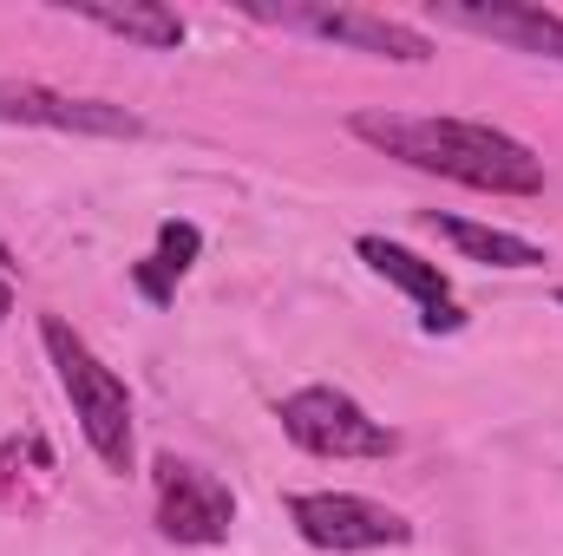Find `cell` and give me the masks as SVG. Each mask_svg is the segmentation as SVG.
<instances>
[{"label": "cell", "mask_w": 563, "mask_h": 556, "mask_svg": "<svg viewBox=\"0 0 563 556\" xmlns=\"http://www.w3.org/2000/svg\"><path fill=\"white\" fill-rule=\"evenodd\" d=\"M354 138L380 144L387 157L432 170V177H452V184H472V190H492V197H538L544 190V164L511 138V132H492V125H472V119H400V112H354L347 119Z\"/></svg>", "instance_id": "cell-1"}, {"label": "cell", "mask_w": 563, "mask_h": 556, "mask_svg": "<svg viewBox=\"0 0 563 556\" xmlns=\"http://www.w3.org/2000/svg\"><path fill=\"white\" fill-rule=\"evenodd\" d=\"M40 341H46V354H53V367H59V387H66V400H73V419H79L86 445L99 452V465H106V471H132V393H125V380H119L59 314L40 321Z\"/></svg>", "instance_id": "cell-2"}, {"label": "cell", "mask_w": 563, "mask_h": 556, "mask_svg": "<svg viewBox=\"0 0 563 556\" xmlns=\"http://www.w3.org/2000/svg\"><path fill=\"white\" fill-rule=\"evenodd\" d=\"M288 518L295 531L314 544V551L354 556V551H400L413 544V524L374 498H354V491H295L288 498Z\"/></svg>", "instance_id": "cell-3"}, {"label": "cell", "mask_w": 563, "mask_h": 556, "mask_svg": "<svg viewBox=\"0 0 563 556\" xmlns=\"http://www.w3.org/2000/svg\"><path fill=\"white\" fill-rule=\"evenodd\" d=\"M282 432L314 452V458H387L394 432L380 419L361 413V400H347L341 387H301L282 400Z\"/></svg>", "instance_id": "cell-4"}, {"label": "cell", "mask_w": 563, "mask_h": 556, "mask_svg": "<svg viewBox=\"0 0 563 556\" xmlns=\"http://www.w3.org/2000/svg\"><path fill=\"white\" fill-rule=\"evenodd\" d=\"M250 13L269 20V26H288V33H314V40L374 53V59H400V66H426L432 59V40H426L420 26L367 13V7H250Z\"/></svg>", "instance_id": "cell-5"}, {"label": "cell", "mask_w": 563, "mask_h": 556, "mask_svg": "<svg viewBox=\"0 0 563 556\" xmlns=\"http://www.w3.org/2000/svg\"><path fill=\"white\" fill-rule=\"evenodd\" d=\"M151 491H157V531L170 544H223L236 524V498L223 478H210L203 465L184 458H157L151 465Z\"/></svg>", "instance_id": "cell-6"}, {"label": "cell", "mask_w": 563, "mask_h": 556, "mask_svg": "<svg viewBox=\"0 0 563 556\" xmlns=\"http://www.w3.org/2000/svg\"><path fill=\"white\" fill-rule=\"evenodd\" d=\"M0 119L7 125H46V132H86V138H139L144 125L125 105L106 99H73L33 79H0Z\"/></svg>", "instance_id": "cell-7"}, {"label": "cell", "mask_w": 563, "mask_h": 556, "mask_svg": "<svg viewBox=\"0 0 563 556\" xmlns=\"http://www.w3.org/2000/svg\"><path fill=\"white\" fill-rule=\"evenodd\" d=\"M354 249H361V263H367L374 276H387L394 288H407V294L420 301L426 334H459V327H465V308L452 301V288H445V276H439V263H420L413 249H400V243H387V236H361Z\"/></svg>", "instance_id": "cell-8"}, {"label": "cell", "mask_w": 563, "mask_h": 556, "mask_svg": "<svg viewBox=\"0 0 563 556\" xmlns=\"http://www.w3.org/2000/svg\"><path fill=\"white\" fill-rule=\"evenodd\" d=\"M445 26H465L478 40H498V46H518V53H544L563 59V13L551 7H525V0H492V7H439Z\"/></svg>", "instance_id": "cell-9"}, {"label": "cell", "mask_w": 563, "mask_h": 556, "mask_svg": "<svg viewBox=\"0 0 563 556\" xmlns=\"http://www.w3.org/2000/svg\"><path fill=\"white\" fill-rule=\"evenodd\" d=\"M73 13L92 20V26H106V33H119V40H139V46H151V53H177V46H184V20H177L170 7H157V0H125V7L79 0Z\"/></svg>", "instance_id": "cell-10"}, {"label": "cell", "mask_w": 563, "mask_h": 556, "mask_svg": "<svg viewBox=\"0 0 563 556\" xmlns=\"http://www.w3.org/2000/svg\"><path fill=\"white\" fill-rule=\"evenodd\" d=\"M426 223H432L445 243H459L472 263H492V269H538V263H544V249L525 243V236H511V230H485V223H465V216H445V210H432Z\"/></svg>", "instance_id": "cell-11"}, {"label": "cell", "mask_w": 563, "mask_h": 556, "mask_svg": "<svg viewBox=\"0 0 563 556\" xmlns=\"http://www.w3.org/2000/svg\"><path fill=\"white\" fill-rule=\"evenodd\" d=\"M197 249H203L197 223H164V230H157V256H151V269H157L164 281H177L190 263H197Z\"/></svg>", "instance_id": "cell-12"}, {"label": "cell", "mask_w": 563, "mask_h": 556, "mask_svg": "<svg viewBox=\"0 0 563 556\" xmlns=\"http://www.w3.org/2000/svg\"><path fill=\"white\" fill-rule=\"evenodd\" d=\"M139 288H144V294H151V301H170V281L157 276L151 263H139Z\"/></svg>", "instance_id": "cell-13"}, {"label": "cell", "mask_w": 563, "mask_h": 556, "mask_svg": "<svg viewBox=\"0 0 563 556\" xmlns=\"http://www.w3.org/2000/svg\"><path fill=\"white\" fill-rule=\"evenodd\" d=\"M13 314V288H7V276H0V321Z\"/></svg>", "instance_id": "cell-14"}, {"label": "cell", "mask_w": 563, "mask_h": 556, "mask_svg": "<svg viewBox=\"0 0 563 556\" xmlns=\"http://www.w3.org/2000/svg\"><path fill=\"white\" fill-rule=\"evenodd\" d=\"M0 263H7V249H0Z\"/></svg>", "instance_id": "cell-15"}, {"label": "cell", "mask_w": 563, "mask_h": 556, "mask_svg": "<svg viewBox=\"0 0 563 556\" xmlns=\"http://www.w3.org/2000/svg\"><path fill=\"white\" fill-rule=\"evenodd\" d=\"M558 308H563V294H558Z\"/></svg>", "instance_id": "cell-16"}]
</instances>
